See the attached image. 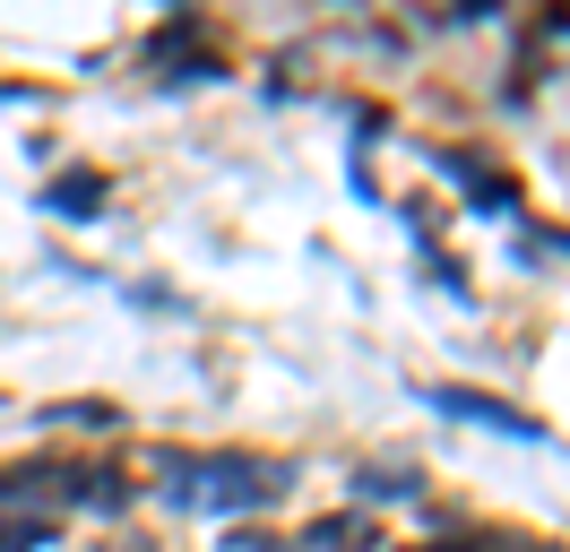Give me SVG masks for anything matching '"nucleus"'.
I'll return each mask as SVG.
<instances>
[{
  "mask_svg": "<svg viewBox=\"0 0 570 552\" xmlns=\"http://www.w3.org/2000/svg\"><path fill=\"white\" fill-rule=\"evenodd\" d=\"M147 466H156V483H165V501L216 510V518L268 510V501H285V483H294V466L259 457V448H156Z\"/></svg>",
  "mask_w": 570,
  "mask_h": 552,
  "instance_id": "nucleus-1",
  "label": "nucleus"
},
{
  "mask_svg": "<svg viewBox=\"0 0 570 552\" xmlns=\"http://www.w3.org/2000/svg\"><path fill=\"white\" fill-rule=\"evenodd\" d=\"M208 43H216L208 18H199V9H174V18H165V27L139 43V61L165 69L174 87H190V78H216V52H208Z\"/></svg>",
  "mask_w": 570,
  "mask_h": 552,
  "instance_id": "nucleus-2",
  "label": "nucleus"
},
{
  "mask_svg": "<svg viewBox=\"0 0 570 552\" xmlns=\"http://www.w3.org/2000/svg\"><path fill=\"white\" fill-rule=\"evenodd\" d=\"M424 406L459 414V423H484V432H510V441H544V423H528L519 406H501V397H484V388H459V379H432Z\"/></svg>",
  "mask_w": 570,
  "mask_h": 552,
  "instance_id": "nucleus-3",
  "label": "nucleus"
},
{
  "mask_svg": "<svg viewBox=\"0 0 570 552\" xmlns=\"http://www.w3.org/2000/svg\"><path fill=\"white\" fill-rule=\"evenodd\" d=\"M105 207V172H52L43 181V216H70V225H87Z\"/></svg>",
  "mask_w": 570,
  "mask_h": 552,
  "instance_id": "nucleus-4",
  "label": "nucleus"
},
{
  "mask_svg": "<svg viewBox=\"0 0 570 552\" xmlns=\"http://www.w3.org/2000/svg\"><path fill=\"white\" fill-rule=\"evenodd\" d=\"M303 544H312V552H381V535H372V518H363V510H328V518H312Z\"/></svg>",
  "mask_w": 570,
  "mask_h": 552,
  "instance_id": "nucleus-5",
  "label": "nucleus"
},
{
  "mask_svg": "<svg viewBox=\"0 0 570 552\" xmlns=\"http://www.w3.org/2000/svg\"><path fill=\"white\" fill-rule=\"evenodd\" d=\"M61 535V518H27V510H0V552H43Z\"/></svg>",
  "mask_w": 570,
  "mask_h": 552,
  "instance_id": "nucleus-6",
  "label": "nucleus"
},
{
  "mask_svg": "<svg viewBox=\"0 0 570 552\" xmlns=\"http://www.w3.org/2000/svg\"><path fill=\"white\" fill-rule=\"evenodd\" d=\"M43 423H61V432H112V423H121V406H105V397H78V406H43Z\"/></svg>",
  "mask_w": 570,
  "mask_h": 552,
  "instance_id": "nucleus-7",
  "label": "nucleus"
},
{
  "mask_svg": "<svg viewBox=\"0 0 570 552\" xmlns=\"http://www.w3.org/2000/svg\"><path fill=\"white\" fill-rule=\"evenodd\" d=\"M415 552H510L501 535H441V544H415Z\"/></svg>",
  "mask_w": 570,
  "mask_h": 552,
  "instance_id": "nucleus-8",
  "label": "nucleus"
}]
</instances>
